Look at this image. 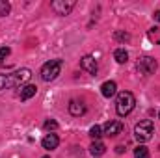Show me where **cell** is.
I'll return each instance as SVG.
<instances>
[{
	"mask_svg": "<svg viewBox=\"0 0 160 158\" xmlns=\"http://www.w3.org/2000/svg\"><path fill=\"white\" fill-rule=\"evenodd\" d=\"M123 151H125V147H123V145H118V147H116V153H118V155H121Z\"/></svg>",
	"mask_w": 160,
	"mask_h": 158,
	"instance_id": "603a6c76",
	"label": "cell"
},
{
	"mask_svg": "<svg viewBox=\"0 0 160 158\" xmlns=\"http://www.w3.org/2000/svg\"><path fill=\"white\" fill-rule=\"evenodd\" d=\"M114 58H116L118 63H127L128 62V52L125 48H116L114 50Z\"/></svg>",
	"mask_w": 160,
	"mask_h": 158,
	"instance_id": "5bb4252c",
	"label": "cell"
},
{
	"mask_svg": "<svg viewBox=\"0 0 160 158\" xmlns=\"http://www.w3.org/2000/svg\"><path fill=\"white\" fill-rule=\"evenodd\" d=\"M134 106H136V99H134V95L130 91H121L118 95V99H116V112H118L119 117L128 116L134 110Z\"/></svg>",
	"mask_w": 160,
	"mask_h": 158,
	"instance_id": "7a4b0ae2",
	"label": "cell"
},
{
	"mask_svg": "<svg viewBox=\"0 0 160 158\" xmlns=\"http://www.w3.org/2000/svg\"><path fill=\"white\" fill-rule=\"evenodd\" d=\"M75 0H54L50 6H52V9L58 13V15H69L71 11H73V7H75Z\"/></svg>",
	"mask_w": 160,
	"mask_h": 158,
	"instance_id": "8992f818",
	"label": "cell"
},
{
	"mask_svg": "<svg viewBox=\"0 0 160 158\" xmlns=\"http://www.w3.org/2000/svg\"><path fill=\"white\" fill-rule=\"evenodd\" d=\"M43 128H45V130H56V128H58V123H56L54 119H48V121H45Z\"/></svg>",
	"mask_w": 160,
	"mask_h": 158,
	"instance_id": "ffe728a7",
	"label": "cell"
},
{
	"mask_svg": "<svg viewBox=\"0 0 160 158\" xmlns=\"http://www.w3.org/2000/svg\"><path fill=\"white\" fill-rule=\"evenodd\" d=\"M36 93H38V87H36L34 84H26V86L21 87V101H28V99H32Z\"/></svg>",
	"mask_w": 160,
	"mask_h": 158,
	"instance_id": "7c38bea8",
	"label": "cell"
},
{
	"mask_svg": "<svg viewBox=\"0 0 160 158\" xmlns=\"http://www.w3.org/2000/svg\"><path fill=\"white\" fill-rule=\"evenodd\" d=\"M9 11H11V6H9V2H6V0H0V17H6V15H9Z\"/></svg>",
	"mask_w": 160,
	"mask_h": 158,
	"instance_id": "ac0fdd59",
	"label": "cell"
},
{
	"mask_svg": "<svg viewBox=\"0 0 160 158\" xmlns=\"http://www.w3.org/2000/svg\"><path fill=\"white\" fill-rule=\"evenodd\" d=\"M89 153H91V156H95V158H99V156H102L104 153H106V145L102 143V141H93L91 143V147H89Z\"/></svg>",
	"mask_w": 160,
	"mask_h": 158,
	"instance_id": "4fadbf2b",
	"label": "cell"
},
{
	"mask_svg": "<svg viewBox=\"0 0 160 158\" xmlns=\"http://www.w3.org/2000/svg\"><path fill=\"white\" fill-rule=\"evenodd\" d=\"M116 39H118V41H128V39H130V36H128V34H125V32H116Z\"/></svg>",
	"mask_w": 160,
	"mask_h": 158,
	"instance_id": "44dd1931",
	"label": "cell"
},
{
	"mask_svg": "<svg viewBox=\"0 0 160 158\" xmlns=\"http://www.w3.org/2000/svg\"><path fill=\"white\" fill-rule=\"evenodd\" d=\"M32 77V71L30 69H17L13 73H8V75H0V91L2 89H11V87H17L24 82H28Z\"/></svg>",
	"mask_w": 160,
	"mask_h": 158,
	"instance_id": "6da1fadb",
	"label": "cell"
},
{
	"mask_svg": "<svg viewBox=\"0 0 160 158\" xmlns=\"http://www.w3.org/2000/svg\"><path fill=\"white\" fill-rule=\"evenodd\" d=\"M153 17H155V21H158L160 22V9H157V11L153 13Z\"/></svg>",
	"mask_w": 160,
	"mask_h": 158,
	"instance_id": "7402d4cb",
	"label": "cell"
},
{
	"mask_svg": "<svg viewBox=\"0 0 160 158\" xmlns=\"http://www.w3.org/2000/svg\"><path fill=\"white\" fill-rule=\"evenodd\" d=\"M147 36H149V39L153 41L155 45H160V28H157V26H155V28H151Z\"/></svg>",
	"mask_w": 160,
	"mask_h": 158,
	"instance_id": "2e32d148",
	"label": "cell"
},
{
	"mask_svg": "<svg viewBox=\"0 0 160 158\" xmlns=\"http://www.w3.org/2000/svg\"><path fill=\"white\" fill-rule=\"evenodd\" d=\"M153 121L151 119H145V121H140V123H136V126H134V136H136V140L140 141V143H145V141H149L151 138H153Z\"/></svg>",
	"mask_w": 160,
	"mask_h": 158,
	"instance_id": "3957f363",
	"label": "cell"
},
{
	"mask_svg": "<svg viewBox=\"0 0 160 158\" xmlns=\"http://www.w3.org/2000/svg\"><path fill=\"white\" fill-rule=\"evenodd\" d=\"M134 158H149V149L143 145H138L134 149Z\"/></svg>",
	"mask_w": 160,
	"mask_h": 158,
	"instance_id": "9a60e30c",
	"label": "cell"
},
{
	"mask_svg": "<svg viewBox=\"0 0 160 158\" xmlns=\"http://www.w3.org/2000/svg\"><path fill=\"white\" fill-rule=\"evenodd\" d=\"M157 69H158V62H157L155 58H151V56H143V58L138 60V71H140L142 75H145V77L155 75Z\"/></svg>",
	"mask_w": 160,
	"mask_h": 158,
	"instance_id": "5b68a950",
	"label": "cell"
},
{
	"mask_svg": "<svg viewBox=\"0 0 160 158\" xmlns=\"http://www.w3.org/2000/svg\"><path fill=\"white\" fill-rule=\"evenodd\" d=\"M69 114H71V116H75V117L84 116V114H86V104H84L82 101L73 99V101L69 102Z\"/></svg>",
	"mask_w": 160,
	"mask_h": 158,
	"instance_id": "9c48e42d",
	"label": "cell"
},
{
	"mask_svg": "<svg viewBox=\"0 0 160 158\" xmlns=\"http://www.w3.org/2000/svg\"><path fill=\"white\" fill-rule=\"evenodd\" d=\"M43 158H50V156H43Z\"/></svg>",
	"mask_w": 160,
	"mask_h": 158,
	"instance_id": "cb8c5ba5",
	"label": "cell"
},
{
	"mask_svg": "<svg viewBox=\"0 0 160 158\" xmlns=\"http://www.w3.org/2000/svg\"><path fill=\"white\" fill-rule=\"evenodd\" d=\"M158 117H160V114H158Z\"/></svg>",
	"mask_w": 160,
	"mask_h": 158,
	"instance_id": "d4e9b609",
	"label": "cell"
},
{
	"mask_svg": "<svg viewBox=\"0 0 160 158\" xmlns=\"http://www.w3.org/2000/svg\"><path fill=\"white\" fill-rule=\"evenodd\" d=\"M9 54H11V48H9V47H2V48H0V65L4 63V60H6Z\"/></svg>",
	"mask_w": 160,
	"mask_h": 158,
	"instance_id": "d6986e66",
	"label": "cell"
},
{
	"mask_svg": "<svg viewBox=\"0 0 160 158\" xmlns=\"http://www.w3.org/2000/svg\"><path fill=\"white\" fill-rule=\"evenodd\" d=\"M116 91H118V84H116L114 80H108V82H104V84L101 86V93H102V97H106V99L114 97Z\"/></svg>",
	"mask_w": 160,
	"mask_h": 158,
	"instance_id": "8fae6325",
	"label": "cell"
},
{
	"mask_svg": "<svg viewBox=\"0 0 160 158\" xmlns=\"http://www.w3.org/2000/svg\"><path fill=\"white\" fill-rule=\"evenodd\" d=\"M41 145H43V149L52 151V149H56V147L60 145V138H58L56 134H47V136L41 140Z\"/></svg>",
	"mask_w": 160,
	"mask_h": 158,
	"instance_id": "30bf717a",
	"label": "cell"
},
{
	"mask_svg": "<svg viewBox=\"0 0 160 158\" xmlns=\"http://www.w3.org/2000/svg\"><path fill=\"white\" fill-rule=\"evenodd\" d=\"M121 132H123V123H121V121H108V123L104 125V130H102V134H106V136H110V138L118 136Z\"/></svg>",
	"mask_w": 160,
	"mask_h": 158,
	"instance_id": "ba28073f",
	"label": "cell"
},
{
	"mask_svg": "<svg viewBox=\"0 0 160 158\" xmlns=\"http://www.w3.org/2000/svg\"><path fill=\"white\" fill-rule=\"evenodd\" d=\"M80 67L84 69V71H88L89 75H97V71H99V65H97V62H95V58L93 56H89V54H86V56H82V60H80Z\"/></svg>",
	"mask_w": 160,
	"mask_h": 158,
	"instance_id": "52a82bcc",
	"label": "cell"
},
{
	"mask_svg": "<svg viewBox=\"0 0 160 158\" xmlns=\"http://www.w3.org/2000/svg\"><path fill=\"white\" fill-rule=\"evenodd\" d=\"M62 60H50L41 67V78L45 82H52L58 78V75L62 73Z\"/></svg>",
	"mask_w": 160,
	"mask_h": 158,
	"instance_id": "277c9868",
	"label": "cell"
},
{
	"mask_svg": "<svg viewBox=\"0 0 160 158\" xmlns=\"http://www.w3.org/2000/svg\"><path fill=\"white\" fill-rule=\"evenodd\" d=\"M89 136H91V138H93V140L97 141V140H99V138L102 136V128H101L99 125H93V126L89 128Z\"/></svg>",
	"mask_w": 160,
	"mask_h": 158,
	"instance_id": "e0dca14e",
	"label": "cell"
}]
</instances>
